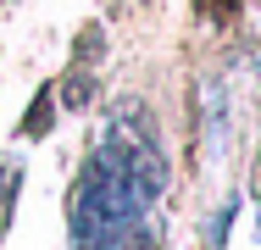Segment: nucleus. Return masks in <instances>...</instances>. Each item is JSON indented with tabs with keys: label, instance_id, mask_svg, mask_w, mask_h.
<instances>
[{
	"label": "nucleus",
	"instance_id": "nucleus-1",
	"mask_svg": "<svg viewBox=\"0 0 261 250\" xmlns=\"http://www.w3.org/2000/svg\"><path fill=\"white\" fill-rule=\"evenodd\" d=\"M228 222H233V200H228V206L211 217V250H222V234H228Z\"/></svg>",
	"mask_w": 261,
	"mask_h": 250
}]
</instances>
